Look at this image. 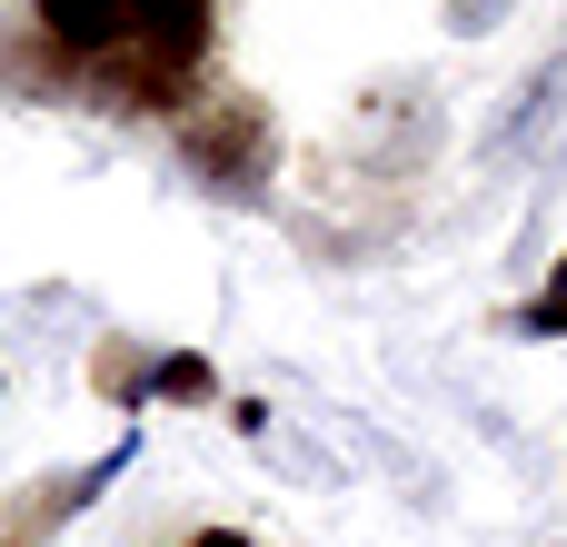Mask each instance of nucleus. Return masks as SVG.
Returning a JSON list of instances; mask_svg holds the SVG:
<instances>
[{"instance_id":"1","label":"nucleus","mask_w":567,"mask_h":547,"mask_svg":"<svg viewBox=\"0 0 567 547\" xmlns=\"http://www.w3.org/2000/svg\"><path fill=\"white\" fill-rule=\"evenodd\" d=\"M179 149H189V169H209V179H259V169H269V110H259L249 90H219V100H199V110L179 120Z\"/></svg>"},{"instance_id":"2","label":"nucleus","mask_w":567,"mask_h":547,"mask_svg":"<svg viewBox=\"0 0 567 547\" xmlns=\"http://www.w3.org/2000/svg\"><path fill=\"white\" fill-rule=\"evenodd\" d=\"M130 60H150L159 80H189V70L209 60V0H140Z\"/></svg>"},{"instance_id":"3","label":"nucleus","mask_w":567,"mask_h":547,"mask_svg":"<svg viewBox=\"0 0 567 547\" xmlns=\"http://www.w3.org/2000/svg\"><path fill=\"white\" fill-rule=\"evenodd\" d=\"M40 30L60 50H80V60H110V50H130L140 0H40Z\"/></svg>"},{"instance_id":"4","label":"nucleus","mask_w":567,"mask_h":547,"mask_svg":"<svg viewBox=\"0 0 567 547\" xmlns=\"http://www.w3.org/2000/svg\"><path fill=\"white\" fill-rule=\"evenodd\" d=\"M90 389H100V399H140V349L100 339V349H90Z\"/></svg>"},{"instance_id":"5","label":"nucleus","mask_w":567,"mask_h":547,"mask_svg":"<svg viewBox=\"0 0 567 547\" xmlns=\"http://www.w3.org/2000/svg\"><path fill=\"white\" fill-rule=\"evenodd\" d=\"M159 399H209L219 379H209V359H159V379H150Z\"/></svg>"},{"instance_id":"6","label":"nucleus","mask_w":567,"mask_h":547,"mask_svg":"<svg viewBox=\"0 0 567 547\" xmlns=\"http://www.w3.org/2000/svg\"><path fill=\"white\" fill-rule=\"evenodd\" d=\"M528 329H548V339H567V259H558V289L528 309Z\"/></svg>"},{"instance_id":"7","label":"nucleus","mask_w":567,"mask_h":547,"mask_svg":"<svg viewBox=\"0 0 567 547\" xmlns=\"http://www.w3.org/2000/svg\"><path fill=\"white\" fill-rule=\"evenodd\" d=\"M189 547H249V538H229V528H199V538H189Z\"/></svg>"}]
</instances>
